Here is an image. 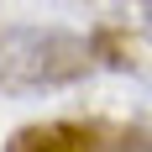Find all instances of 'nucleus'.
Masks as SVG:
<instances>
[{
  "mask_svg": "<svg viewBox=\"0 0 152 152\" xmlns=\"http://www.w3.org/2000/svg\"><path fill=\"white\" fill-rule=\"evenodd\" d=\"M94 74L89 37L63 26H0V89L5 94H42Z\"/></svg>",
  "mask_w": 152,
  "mask_h": 152,
  "instance_id": "obj_1",
  "label": "nucleus"
},
{
  "mask_svg": "<svg viewBox=\"0 0 152 152\" xmlns=\"http://www.w3.org/2000/svg\"><path fill=\"white\" fill-rule=\"evenodd\" d=\"M105 131L100 121H37L21 126L5 152H105Z\"/></svg>",
  "mask_w": 152,
  "mask_h": 152,
  "instance_id": "obj_2",
  "label": "nucleus"
},
{
  "mask_svg": "<svg viewBox=\"0 0 152 152\" xmlns=\"http://www.w3.org/2000/svg\"><path fill=\"white\" fill-rule=\"evenodd\" d=\"M105 152H152V137H147V131L110 126V131H105Z\"/></svg>",
  "mask_w": 152,
  "mask_h": 152,
  "instance_id": "obj_3",
  "label": "nucleus"
},
{
  "mask_svg": "<svg viewBox=\"0 0 152 152\" xmlns=\"http://www.w3.org/2000/svg\"><path fill=\"white\" fill-rule=\"evenodd\" d=\"M126 5H137V21H147V26H152V0H126Z\"/></svg>",
  "mask_w": 152,
  "mask_h": 152,
  "instance_id": "obj_4",
  "label": "nucleus"
},
{
  "mask_svg": "<svg viewBox=\"0 0 152 152\" xmlns=\"http://www.w3.org/2000/svg\"><path fill=\"white\" fill-rule=\"evenodd\" d=\"M142 100H147V115H152V74H142Z\"/></svg>",
  "mask_w": 152,
  "mask_h": 152,
  "instance_id": "obj_5",
  "label": "nucleus"
}]
</instances>
